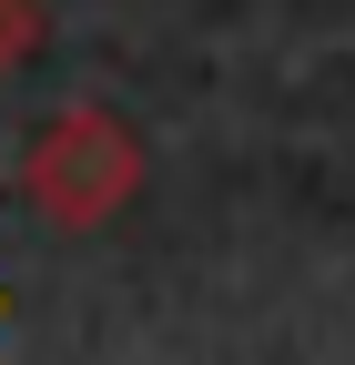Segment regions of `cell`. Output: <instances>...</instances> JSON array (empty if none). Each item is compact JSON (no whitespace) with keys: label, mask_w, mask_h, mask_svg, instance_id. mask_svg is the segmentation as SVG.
<instances>
[{"label":"cell","mask_w":355,"mask_h":365,"mask_svg":"<svg viewBox=\"0 0 355 365\" xmlns=\"http://www.w3.org/2000/svg\"><path fill=\"white\" fill-rule=\"evenodd\" d=\"M31 51V0H0V71Z\"/></svg>","instance_id":"2"},{"label":"cell","mask_w":355,"mask_h":365,"mask_svg":"<svg viewBox=\"0 0 355 365\" xmlns=\"http://www.w3.org/2000/svg\"><path fill=\"white\" fill-rule=\"evenodd\" d=\"M21 182H31V203L61 213V223H112L132 203V182H143V143H132L102 102H71L61 122H41Z\"/></svg>","instance_id":"1"}]
</instances>
